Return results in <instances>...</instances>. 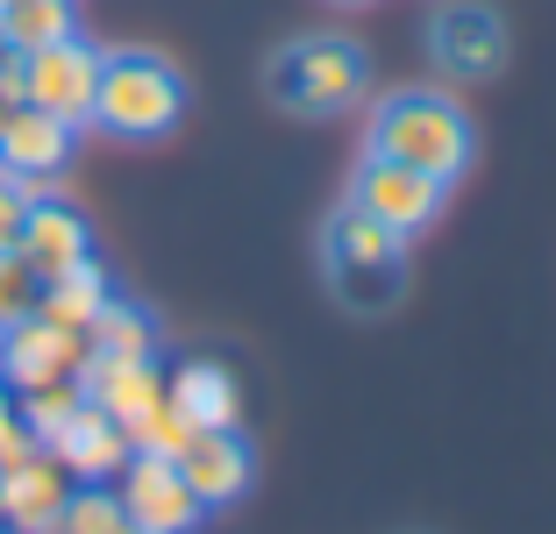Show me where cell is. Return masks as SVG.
I'll return each mask as SVG.
<instances>
[{
	"label": "cell",
	"mask_w": 556,
	"mask_h": 534,
	"mask_svg": "<svg viewBox=\"0 0 556 534\" xmlns=\"http://www.w3.org/2000/svg\"><path fill=\"white\" fill-rule=\"evenodd\" d=\"M115 499H122V513H129L136 527H150V534H193L200 513H207V506L193 499V485L179 478L172 456H129Z\"/></svg>",
	"instance_id": "obj_9"
},
{
	"label": "cell",
	"mask_w": 556,
	"mask_h": 534,
	"mask_svg": "<svg viewBox=\"0 0 556 534\" xmlns=\"http://www.w3.org/2000/svg\"><path fill=\"white\" fill-rule=\"evenodd\" d=\"M0 534H15V527H8V520H0Z\"/></svg>",
	"instance_id": "obj_30"
},
{
	"label": "cell",
	"mask_w": 556,
	"mask_h": 534,
	"mask_svg": "<svg viewBox=\"0 0 556 534\" xmlns=\"http://www.w3.org/2000/svg\"><path fill=\"white\" fill-rule=\"evenodd\" d=\"M86 399L100 406V414H115L122 428L136 421V414H150V406L164 399V371H157V356H93L79 371Z\"/></svg>",
	"instance_id": "obj_15"
},
{
	"label": "cell",
	"mask_w": 556,
	"mask_h": 534,
	"mask_svg": "<svg viewBox=\"0 0 556 534\" xmlns=\"http://www.w3.org/2000/svg\"><path fill=\"white\" fill-rule=\"evenodd\" d=\"M65 499H72V470L58 463L50 449L22 456L15 470H0V520H8L15 534H29V527H58Z\"/></svg>",
	"instance_id": "obj_12"
},
{
	"label": "cell",
	"mask_w": 556,
	"mask_h": 534,
	"mask_svg": "<svg viewBox=\"0 0 556 534\" xmlns=\"http://www.w3.org/2000/svg\"><path fill=\"white\" fill-rule=\"evenodd\" d=\"M179 478L193 485L200 506H236L250 492V470H257V456H250V442L236 435V428H200L193 442H186L179 456Z\"/></svg>",
	"instance_id": "obj_10"
},
{
	"label": "cell",
	"mask_w": 556,
	"mask_h": 534,
	"mask_svg": "<svg viewBox=\"0 0 556 534\" xmlns=\"http://www.w3.org/2000/svg\"><path fill=\"white\" fill-rule=\"evenodd\" d=\"M321 278L350 314H393L407 292V236L343 200L321 228Z\"/></svg>",
	"instance_id": "obj_1"
},
{
	"label": "cell",
	"mask_w": 556,
	"mask_h": 534,
	"mask_svg": "<svg viewBox=\"0 0 556 534\" xmlns=\"http://www.w3.org/2000/svg\"><path fill=\"white\" fill-rule=\"evenodd\" d=\"M36 193H43V186H29V178H15V171H0V250L22 243V221H29Z\"/></svg>",
	"instance_id": "obj_24"
},
{
	"label": "cell",
	"mask_w": 556,
	"mask_h": 534,
	"mask_svg": "<svg viewBox=\"0 0 556 534\" xmlns=\"http://www.w3.org/2000/svg\"><path fill=\"white\" fill-rule=\"evenodd\" d=\"M15 250L36 264V278H58V271H72V264L93 257V228H86L79 207L36 193V207H29V221H22V243Z\"/></svg>",
	"instance_id": "obj_14"
},
{
	"label": "cell",
	"mask_w": 556,
	"mask_h": 534,
	"mask_svg": "<svg viewBox=\"0 0 556 534\" xmlns=\"http://www.w3.org/2000/svg\"><path fill=\"white\" fill-rule=\"evenodd\" d=\"M22 107H29V100H22V72L8 65V72H0V129H8V122H15Z\"/></svg>",
	"instance_id": "obj_26"
},
{
	"label": "cell",
	"mask_w": 556,
	"mask_h": 534,
	"mask_svg": "<svg viewBox=\"0 0 556 534\" xmlns=\"http://www.w3.org/2000/svg\"><path fill=\"white\" fill-rule=\"evenodd\" d=\"M15 65V43H8V29H0V72Z\"/></svg>",
	"instance_id": "obj_27"
},
{
	"label": "cell",
	"mask_w": 556,
	"mask_h": 534,
	"mask_svg": "<svg viewBox=\"0 0 556 534\" xmlns=\"http://www.w3.org/2000/svg\"><path fill=\"white\" fill-rule=\"evenodd\" d=\"M350 200H357L371 221L414 236V228H428L442 214L450 186L428 178V171H414V164H393V157H371V150H364V171H357V186H350Z\"/></svg>",
	"instance_id": "obj_7"
},
{
	"label": "cell",
	"mask_w": 556,
	"mask_h": 534,
	"mask_svg": "<svg viewBox=\"0 0 556 534\" xmlns=\"http://www.w3.org/2000/svg\"><path fill=\"white\" fill-rule=\"evenodd\" d=\"M86 364H93V342L79 328H58L43 314L0 328V385H15V392L50 385V378H79Z\"/></svg>",
	"instance_id": "obj_6"
},
{
	"label": "cell",
	"mask_w": 556,
	"mask_h": 534,
	"mask_svg": "<svg viewBox=\"0 0 556 534\" xmlns=\"http://www.w3.org/2000/svg\"><path fill=\"white\" fill-rule=\"evenodd\" d=\"M29 534H65V527H29Z\"/></svg>",
	"instance_id": "obj_29"
},
{
	"label": "cell",
	"mask_w": 556,
	"mask_h": 534,
	"mask_svg": "<svg viewBox=\"0 0 556 534\" xmlns=\"http://www.w3.org/2000/svg\"><path fill=\"white\" fill-rule=\"evenodd\" d=\"M0 29H8V43H15V58H22V50L79 36V15H72V0H0Z\"/></svg>",
	"instance_id": "obj_18"
},
{
	"label": "cell",
	"mask_w": 556,
	"mask_h": 534,
	"mask_svg": "<svg viewBox=\"0 0 556 534\" xmlns=\"http://www.w3.org/2000/svg\"><path fill=\"white\" fill-rule=\"evenodd\" d=\"M115 534H150V527H136V520H122V527H115Z\"/></svg>",
	"instance_id": "obj_28"
},
{
	"label": "cell",
	"mask_w": 556,
	"mask_h": 534,
	"mask_svg": "<svg viewBox=\"0 0 556 534\" xmlns=\"http://www.w3.org/2000/svg\"><path fill=\"white\" fill-rule=\"evenodd\" d=\"M264 93L286 114H343L371 93V58H364V43H350V36H336V29L293 36V43L271 50Z\"/></svg>",
	"instance_id": "obj_3"
},
{
	"label": "cell",
	"mask_w": 556,
	"mask_h": 534,
	"mask_svg": "<svg viewBox=\"0 0 556 534\" xmlns=\"http://www.w3.org/2000/svg\"><path fill=\"white\" fill-rule=\"evenodd\" d=\"M164 392H172V406H179L193 428H236V414H243V392H236V378L222 371V364H207V356L179 364V371L164 378Z\"/></svg>",
	"instance_id": "obj_16"
},
{
	"label": "cell",
	"mask_w": 556,
	"mask_h": 534,
	"mask_svg": "<svg viewBox=\"0 0 556 534\" xmlns=\"http://www.w3.org/2000/svg\"><path fill=\"white\" fill-rule=\"evenodd\" d=\"M22 456H36V435L22 428V414H15V399L0 392V470H15Z\"/></svg>",
	"instance_id": "obj_25"
},
{
	"label": "cell",
	"mask_w": 556,
	"mask_h": 534,
	"mask_svg": "<svg viewBox=\"0 0 556 534\" xmlns=\"http://www.w3.org/2000/svg\"><path fill=\"white\" fill-rule=\"evenodd\" d=\"M186 114V79L157 50H100V93H93V129L122 143L172 136Z\"/></svg>",
	"instance_id": "obj_4"
},
{
	"label": "cell",
	"mask_w": 556,
	"mask_h": 534,
	"mask_svg": "<svg viewBox=\"0 0 556 534\" xmlns=\"http://www.w3.org/2000/svg\"><path fill=\"white\" fill-rule=\"evenodd\" d=\"M36 300H43V278H36V264L22 257V250H0V328L29 321Z\"/></svg>",
	"instance_id": "obj_22"
},
{
	"label": "cell",
	"mask_w": 556,
	"mask_h": 534,
	"mask_svg": "<svg viewBox=\"0 0 556 534\" xmlns=\"http://www.w3.org/2000/svg\"><path fill=\"white\" fill-rule=\"evenodd\" d=\"M371 157L414 164V171L450 186L471 164V114L435 86H400V93H386L371 107Z\"/></svg>",
	"instance_id": "obj_2"
},
{
	"label": "cell",
	"mask_w": 556,
	"mask_h": 534,
	"mask_svg": "<svg viewBox=\"0 0 556 534\" xmlns=\"http://www.w3.org/2000/svg\"><path fill=\"white\" fill-rule=\"evenodd\" d=\"M72 143H79L72 122H58V114H43V107H22L15 122L0 129V171L43 186V178H58L72 164Z\"/></svg>",
	"instance_id": "obj_13"
},
{
	"label": "cell",
	"mask_w": 556,
	"mask_h": 534,
	"mask_svg": "<svg viewBox=\"0 0 556 534\" xmlns=\"http://www.w3.org/2000/svg\"><path fill=\"white\" fill-rule=\"evenodd\" d=\"M122 499L115 492H100V485H72V499H65V513H58V527L65 534H115L122 527Z\"/></svg>",
	"instance_id": "obj_23"
},
{
	"label": "cell",
	"mask_w": 556,
	"mask_h": 534,
	"mask_svg": "<svg viewBox=\"0 0 556 534\" xmlns=\"http://www.w3.org/2000/svg\"><path fill=\"white\" fill-rule=\"evenodd\" d=\"M50 456L72 470V485H108V478H122V463H129L136 449H129V428L86 399L79 414L65 421V435L50 442Z\"/></svg>",
	"instance_id": "obj_11"
},
{
	"label": "cell",
	"mask_w": 556,
	"mask_h": 534,
	"mask_svg": "<svg viewBox=\"0 0 556 534\" xmlns=\"http://www.w3.org/2000/svg\"><path fill=\"white\" fill-rule=\"evenodd\" d=\"M115 300V285H108V271H100L93 257L86 264H72V271H58V278H43V300H36V314L43 321H58V328H93V314Z\"/></svg>",
	"instance_id": "obj_17"
},
{
	"label": "cell",
	"mask_w": 556,
	"mask_h": 534,
	"mask_svg": "<svg viewBox=\"0 0 556 534\" xmlns=\"http://www.w3.org/2000/svg\"><path fill=\"white\" fill-rule=\"evenodd\" d=\"M86 342H93V356H157V321L129 300H108L86 328Z\"/></svg>",
	"instance_id": "obj_20"
},
{
	"label": "cell",
	"mask_w": 556,
	"mask_h": 534,
	"mask_svg": "<svg viewBox=\"0 0 556 534\" xmlns=\"http://www.w3.org/2000/svg\"><path fill=\"white\" fill-rule=\"evenodd\" d=\"M428 58L450 79H492V72L507 65V22L492 15L485 0H450L428 22Z\"/></svg>",
	"instance_id": "obj_8"
},
{
	"label": "cell",
	"mask_w": 556,
	"mask_h": 534,
	"mask_svg": "<svg viewBox=\"0 0 556 534\" xmlns=\"http://www.w3.org/2000/svg\"><path fill=\"white\" fill-rule=\"evenodd\" d=\"M86 406V385L79 378H50V385H29V392H15V414H22V428L36 435V449H50V442L65 435V421Z\"/></svg>",
	"instance_id": "obj_19"
},
{
	"label": "cell",
	"mask_w": 556,
	"mask_h": 534,
	"mask_svg": "<svg viewBox=\"0 0 556 534\" xmlns=\"http://www.w3.org/2000/svg\"><path fill=\"white\" fill-rule=\"evenodd\" d=\"M193 435H200V428L186 421L179 406H172V392H164L150 414H136V421H129V449H136V456H179Z\"/></svg>",
	"instance_id": "obj_21"
},
{
	"label": "cell",
	"mask_w": 556,
	"mask_h": 534,
	"mask_svg": "<svg viewBox=\"0 0 556 534\" xmlns=\"http://www.w3.org/2000/svg\"><path fill=\"white\" fill-rule=\"evenodd\" d=\"M15 72H22V100H29V107L58 114V122H72V129H86V122H93L100 50L86 43V36H65V43H43V50H22Z\"/></svg>",
	"instance_id": "obj_5"
}]
</instances>
